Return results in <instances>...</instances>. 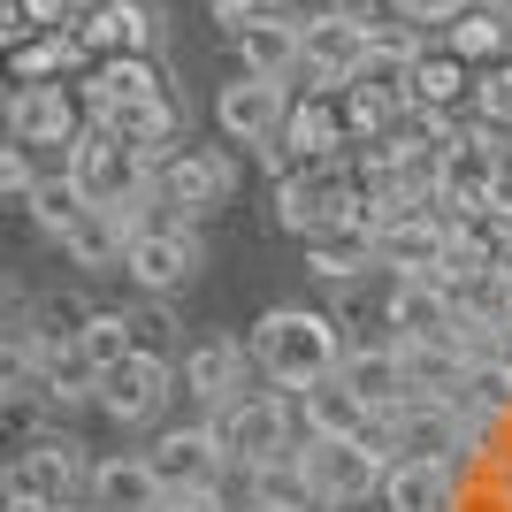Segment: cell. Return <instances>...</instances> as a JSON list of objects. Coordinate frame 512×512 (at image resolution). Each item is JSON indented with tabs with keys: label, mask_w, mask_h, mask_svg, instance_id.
I'll use <instances>...</instances> for the list:
<instances>
[{
	"label": "cell",
	"mask_w": 512,
	"mask_h": 512,
	"mask_svg": "<svg viewBox=\"0 0 512 512\" xmlns=\"http://www.w3.org/2000/svg\"><path fill=\"white\" fill-rule=\"evenodd\" d=\"M0 92H8V46H0Z\"/></svg>",
	"instance_id": "obj_37"
},
{
	"label": "cell",
	"mask_w": 512,
	"mask_h": 512,
	"mask_svg": "<svg viewBox=\"0 0 512 512\" xmlns=\"http://www.w3.org/2000/svg\"><path fill=\"white\" fill-rule=\"evenodd\" d=\"M375 253H383L390 276H444V253H451V214L444 207H406L390 214L383 230H375Z\"/></svg>",
	"instance_id": "obj_18"
},
{
	"label": "cell",
	"mask_w": 512,
	"mask_h": 512,
	"mask_svg": "<svg viewBox=\"0 0 512 512\" xmlns=\"http://www.w3.org/2000/svg\"><path fill=\"white\" fill-rule=\"evenodd\" d=\"M69 352L92 367V375H107V367H123L130 352H138V329H130V306H92V314H77V329H69Z\"/></svg>",
	"instance_id": "obj_28"
},
{
	"label": "cell",
	"mask_w": 512,
	"mask_h": 512,
	"mask_svg": "<svg viewBox=\"0 0 512 512\" xmlns=\"http://www.w3.org/2000/svg\"><path fill=\"white\" fill-rule=\"evenodd\" d=\"M169 398H184V383H176V360H161V352H130V360L107 367L100 390H92V406L115 428H153L169 413Z\"/></svg>",
	"instance_id": "obj_9"
},
{
	"label": "cell",
	"mask_w": 512,
	"mask_h": 512,
	"mask_svg": "<svg viewBox=\"0 0 512 512\" xmlns=\"http://www.w3.org/2000/svg\"><path fill=\"white\" fill-rule=\"evenodd\" d=\"M39 153L31 146H16V138H8V146H0V199H31V184H39Z\"/></svg>",
	"instance_id": "obj_32"
},
{
	"label": "cell",
	"mask_w": 512,
	"mask_h": 512,
	"mask_svg": "<svg viewBox=\"0 0 512 512\" xmlns=\"http://www.w3.org/2000/svg\"><path fill=\"white\" fill-rule=\"evenodd\" d=\"M474 123H497L512 130V62H490V69H474V100H467Z\"/></svg>",
	"instance_id": "obj_30"
},
{
	"label": "cell",
	"mask_w": 512,
	"mask_h": 512,
	"mask_svg": "<svg viewBox=\"0 0 512 512\" xmlns=\"http://www.w3.org/2000/svg\"><path fill=\"white\" fill-rule=\"evenodd\" d=\"M23 207H31V222H39V230L62 245V237L92 214V199H85V184H77L69 169H46L39 184H31V199H23Z\"/></svg>",
	"instance_id": "obj_29"
},
{
	"label": "cell",
	"mask_w": 512,
	"mask_h": 512,
	"mask_svg": "<svg viewBox=\"0 0 512 512\" xmlns=\"http://www.w3.org/2000/svg\"><path fill=\"white\" fill-rule=\"evenodd\" d=\"M268 8H283V0H207V23L222 31V39H245Z\"/></svg>",
	"instance_id": "obj_33"
},
{
	"label": "cell",
	"mask_w": 512,
	"mask_h": 512,
	"mask_svg": "<svg viewBox=\"0 0 512 512\" xmlns=\"http://www.w3.org/2000/svg\"><path fill=\"white\" fill-rule=\"evenodd\" d=\"M161 474H153L146 451H107L92 459V482H85V505L92 512H161Z\"/></svg>",
	"instance_id": "obj_24"
},
{
	"label": "cell",
	"mask_w": 512,
	"mask_h": 512,
	"mask_svg": "<svg viewBox=\"0 0 512 512\" xmlns=\"http://www.w3.org/2000/svg\"><path fill=\"white\" fill-rule=\"evenodd\" d=\"M207 268V245H199V222H146V230L130 237V253H123V276L146 291V299H176L184 283Z\"/></svg>",
	"instance_id": "obj_6"
},
{
	"label": "cell",
	"mask_w": 512,
	"mask_h": 512,
	"mask_svg": "<svg viewBox=\"0 0 512 512\" xmlns=\"http://www.w3.org/2000/svg\"><path fill=\"white\" fill-rule=\"evenodd\" d=\"M169 69L161 62H92L77 77V100H85V123H130V115H146L153 100H169Z\"/></svg>",
	"instance_id": "obj_13"
},
{
	"label": "cell",
	"mask_w": 512,
	"mask_h": 512,
	"mask_svg": "<svg viewBox=\"0 0 512 512\" xmlns=\"http://www.w3.org/2000/svg\"><path fill=\"white\" fill-rule=\"evenodd\" d=\"M436 46L459 54L467 69H490V62H512V23H505L497 0H474V8H459V16L436 31Z\"/></svg>",
	"instance_id": "obj_25"
},
{
	"label": "cell",
	"mask_w": 512,
	"mask_h": 512,
	"mask_svg": "<svg viewBox=\"0 0 512 512\" xmlns=\"http://www.w3.org/2000/svg\"><path fill=\"white\" fill-rule=\"evenodd\" d=\"M85 130V100L77 85H16L8 92V138L31 153H69Z\"/></svg>",
	"instance_id": "obj_14"
},
{
	"label": "cell",
	"mask_w": 512,
	"mask_h": 512,
	"mask_svg": "<svg viewBox=\"0 0 512 512\" xmlns=\"http://www.w3.org/2000/svg\"><path fill=\"white\" fill-rule=\"evenodd\" d=\"M16 16H23L31 39H39V31H77V23H85V0H16Z\"/></svg>",
	"instance_id": "obj_31"
},
{
	"label": "cell",
	"mask_w": 512,
	"mask_h": 512,
	"mask_svg": "<svg viewBox=\"0 0 512 512\" xmlns=\"http://www.w3.org/2000/svg\"><path fill=\"white\" fill-rule=\"evenodd\" d=\"M474 100V69L459 62V54H444V46L428 39L421 54H413V77H406V107L413 115H428V123H459Z\"/></svg>",
	"instance_id": "obj_21"
},
{
	"label": "cell",
	"mask_w": 512,
	"mask_h": 512,
	"mask_svg": "<svg viewBox=\"0 0 512 512\" xmlns=\"http://www.w3.org/2000/svg\"><path fill=\"white\" fill-rule=\"evenodd\" d=\"M291 474L314 512H352V505H383V474L390 451L375 436H299Z\"/></svg>",
	"instance_id": "obj_2"
},
{
	"label": "cell",
	"mask_w": 512,
	"mask_h": 512,
	"mask_svg": "<svg viewBox=\"0 0 512 512\" xmlns=\"http://www.w3.org/2000/svg\"><path fill=\"white\" fill-rule=\"evenodd\" d=\"M62 169L85 184L92 207H138V199H153V161L130 146V138H115L107 123L77 130V146L62 153Z\"/></svg>",
	"instance_id": "obj_5"
},
{
	"label": "cell",
	"mask_w": 512,
	"mask_h": 512,
	"mask_svg": "<svg viewBox=\"0 0 512 512\" xmlns=\"http://www.w3.org/2000/svg\"><path fill=\"white\" fill-rule=\"evenodd\" d=\"M237 46V69L245 77H276V85H299V54H306V16L299 8H268V16L245 31Z\"/></svg>",
	"instance_id": "obj_23"
},
{
	"label": "cell",
	"mask_w": 512,
	"mask_h": 512,
	"mask_svg": "<svg viewBox=\"0 0 512 512\" xmlns=\"http://www.w3.org/2000/svg\"><path fill=\"white\" fill-rule=\"evenodd\" d=\"M176 383H184V398L199 406V421L207 413H222L230 398H245L253 390V344L245 337H192L184 344V360H176Z\"/></svg>",
	"instance_id": "obj_11"
},
{
	"label": "cell",
	"mask_w": 512,
	"mask_h": 512,
	"mask_svg": "<svg viewBox=\"0 0 512 512\" xmlns=\"http://www.w3.org/2000/svg\"><path fill=\"white\" fill-rule=\"evenodd\" d=\"M85 512H92V505H85Z\"/></svg>",
	"instance_id": "obj_42"
},
{
	"label": "cell",
	"mask_w": 512,
	"mask_h": 512,
	"mask_svg": "<svg viewBox=\"0 0 512 512\" xmlns=\"http://www.w3.org/2000/svg\"><path fill=\"white\" fill-rule=\"evenodd\" d=\"M306 276H314V283H367V276H383L375 222L344 214V222H329L321 237H306Z\"/></svg>",
	"instance_id": "obj_22"
},
{
	"label": "cell",
	"mask_w": 512,
	"mask_h": 512,
	"mask_svg": "<svg viewBox=\"0 0 512 512\" xmlns=\"http://www.w3.org/2000/svg\"><path fill=\"white\" fill-rule=\"evenodd\" d=\"M467 505V467L444 451H406L383 474V512H459Z\"/></svg>",
	"instance_id": "obj_17"
},
{
	"label": "cell",
	"mask_w": 512,
	"mask_h": 512,
	"mask_svg": "<svg viewBox=\"0 0 512 512\" xmlns=\"http://www.w3.org/2000/svg\"><path fill=\"white\" fill-rule=\"evenodd\" d=\"M0 512H46L39 497H31V490L16 482V467H0Z\"/></svg>",
	"instance_id": "obj_36"
},
{
	"label": "cell",
	"mask_w": 512,
	"mask_h": 512,
	"mask_svg": "<svg viewBox=\"0 0 512 512\" xmlns=\"http://www.w3.org/2000/svg\"><path fill=\"white\" fill-rule=\"evenodd\" d=\"M367 54H375V31H367V23L337 16V8H321V16H306L299 92H352V77L367 69Z\"/></svg>",
	"instance_id": "obj_10"
},
{
	"label": "cell",
	"mask_w": 512,
	"mask_h": 512,
	"mask_svg": "<svg viewBox=\"0 0 512 512\" xmlns=\"http://www.w3.org/2000/svg\"><path fill=\"white\" fill-rule=\"evenodd\" d=\"M130 329H138V352H161L169 360V299H146V306H130Z\"/></svg>",
	"instance_id": "obj_34"
},
{
	"label": "cell",
	"mask_w": 512,
	"mask_h": 512,
	"mask_svg": "<svg viewBox=\"0 0 512 512\" xmlns=\"http://www.w3.org/2000/svg\"><path fill=\"white\" fill-rule=\"evenodd\" d=\"M344 383L360 390L375 413H390V406H406L413 390H406V360H398V337H375V344H352L344 352V367H337Z\"/></svg>",
	"instance_id": "obj_26"
},
{
	"label": "cell",
	"mask_w": 512,
	"mask_h": 512,
	"mask_svg": "<svg viewBox=\"0 0 512 512\" xmlns=\"http://www.w3.org/2000/svg\"><path fill=\"white\" fill-rule=\"evenodd\" d=\"M383 321H390L398 344H459V299L428 276H390L383 283Z\"/></svg>",
	"instance_id": "obj_15"
},
{
	"label": "cell",
	"mask_w": 512,
	"mask_h": 512,
	"mask_svg": "<svg viewBox=\"0 0 512 512\" xmlns=\"http://www.w3.org/2000/svg\"><path fill=\"white\" fill-rule=\"evenodd\" d=\"M0 329H8V291H0Z\"/></svg>",
	"instance_id": "obj_38"
},
{
	"label": "cell",
	"mask_w": 512,
	"mask_h": 512,
	"mask_svg": "<svg viewBox=\"0 0 512 512\" xmlns=\"http://www.w3.org/2000/svg\"><path fill=\"white\" fill-rule=\"evenodd\" d=\"M146 459H153V474H161V490H222L230 482V459H222V444H214V428L207 421H192V428H161L146 444Z\"/></svg>",
	"instance_id": "obj_19"
},
{
	"label": "cell",
	"mask_w": 512,
	"mask_h": 512,
	"mask_svg": "<svg viewBox=\"0 0 512 512\" xmlns=\"http://www.w3.org/2000/svg\"><path fill=\"white\" fill-rule=\"evenodd\" d=\"M291 92H299V85H276V77H245V69H237L230 85L214 92V130H222V146H237V153H268V146H283Z\"/></svg>",
	"instance_id": "obj_8"
},
{
	"label": "cell",
	"mask_w": 512,
	"mask_h": 512,
	"mask_svg": "<svg viewBox=\"0 0 512 512\" xmlns=\"http://www.w3.org/2000/svg\"><path fill=\"white\" fill-rule=\"evenodd\" d=\"M207 428L222 444V459H230V474L260 482V474L291 467V451H299V398L291 390H245L222 413H207Z\"/></svg>",
	"instance_id": "obj_3"
},
{
	"label": "cell",
	"mask_w": 512,
	"mask_h": 512,
	"mask_svg": "<svg viewBox=\"0 0 512 512\" xmlns=\"http://www.w3.org/2000/svg\"><path fill=\"white\" fill-rule=\"evenodd\" d=\"M283 153H291V169L344 161V153H352V130H344V92H291V115H283Z\"/></svg>",
	"instance_id": "obj_20"
},
{
	"label": "cell",
	"mask_w": 512,
	"mask_h": 512,
	"mask_svg": "<svg viewBox=\"0 0 512 512\" xmlns=\"http://www.w3.org/2000/svg\"><path fill=\"white\" fill-rule=\"evenodd\" d=\"M0 413H8V406H0Z\"/></svg>",
	"instance_id": "obj_41"
},
{
	"label": "cell",
	"mask_w": 512,
	"mask_h": 512,
	"mask_svg": "<svg viewBox=\"0 0 512 512\" xmlns=\"http://www.w3.org/2000/svg\"><path fill=\"white\" fill-rule=\"evenodd\" d=\"M497 8H512V0H497Z\"/></svg>",
	"instance_id": "obj_40"
},
{
	"label": "cell",
	"mask_w": 512,
	"mask_h": 512,
	"mask_svg": "<svg viewBox=\"0 0 512 512\" xmlns=\"http://www.w3.org/2000/svg\"><path fill=\"white\" fill-rule=\"evenodd\" d=\"M77 39H85L92 62H161V39H169V16H161V0H100L85 23H77Z\"/></svg>",
	"instance_id": "obj_12"
},
{
	"label": "cell",
	"mask_w": 512,
	"mask_h": 512,
	"mask_svg": "<svg viewBox=\"0 0 512 512\" xmlns=\"http://www.w3.org/2000/svg\"><path fill=\"white\" fill-rule=\"evenodd\" d=\"M367 428H375V406H367L344 375L299 390V436H367Z\"/></svg>",
	"instance_id": "obj_27"
},
{
	"label": "cell",
	"mask_w": 512,
	"mask_h": 512,
	"mask_svg": "<svg viewBox=\"0 0 512 512\" xmlns=\"http://www.w3.org/2000/svg\"><path fill=\"white\" fill-rule=\"evenodd\" d=\"M390 8L406 23H421V31H444V23L459 16V8H474V0H390Z\"/></svg>",
	"instance_id": "obj_35"
},
{
	"label": "cell",
	"mask_w": 512,
	"mask_h": 512,
	"mask_svg": "<svg viewBox=\"0 0 512 512\" xmlns=\"http://www.w3.org/2000/svg\"><path fill=\"white\" fill-rule=\"evenodd\" d=\"M92 8H100V0H85V16H92Z\"/></svg>",
	"instance_id": "obj_39"
},
{
	"label": "cell",
	"mask_w": 512,
	"mask_h": 512,
	"mask_svg": "<svg viewBox=\"0 0 512 512\" xmlns=\"http://www.w3.org/2000/svg\"><path fill=\"white\" fill-rule=\"evenodd\" d=\"M253 375L268 390H314V383H329L344 367V329H337V314L329 306H268V314L253 321Z\"/></svg>",
	"instance_id": "obj_1"
},
{
	"label": "cell",
	"mask_w": 512,
	"mask_h": 512,
	"mask_svg": "<svg viewBox=\"0 0 512 512\" xmlns=\"http://www.w3.org/2000/svg\"><path fill=\"white\" fill-rule=\"evenodd\" d=\"M8 467H16V482L39 497L46 512H77V497H85V482H92V459H85L77 436H31Z\"/></svg>",
	"instance_id": "obj_16"
},
{
	"label": "cell",
	"mask_w": 512,
	"mask_h": 512,
	"mask_svg": "<svg viewBox=\"0 0 512 512\" xmlns=\"http://www.w3.org/2000/svg\"><path fill=\"white\" fill-rule=\"evenodd\" d=\"M352 207H360V199H352V153H344V161H314V169L276 176V230H291L299 245L321 237L329 222H344Z\"/></svg>",
	"instance_id": "obj_7"
},
{
	"label": "cell",
	"mask_w": 512,
	"mask_h": 512,
	"mask_svg": "<svg viewBox=\"0 0 512 512\" xmlns=\"http://www.w3.org/2000/svg\"><path fill=\"white\" fill-rule=\"evenodd\" d=\"M230 199H237V153L230 146L184 138V146H169L153 161V207L169 214V222H207V214H222Z\"/></svg>",
	"instance_id": "obj_4"
}]
</instances>
